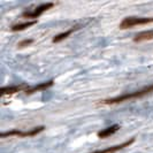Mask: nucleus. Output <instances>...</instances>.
I'll return each mask as SVG.
<instances>
[{
    "instance_id": "1",
    "label": "nucleus",
    "mask_w": 153,
    "mask_h": 153,
    "mask_svg": "<svg viewBox=\"0 0 153 153\" xmlns=\"http://www.w3.org/2000/svg\"><path fill=\"white\" fill-rule=\"evenodd\" d=\"M153 92V84L149 85V86H144L143 89L138 90V91L131 92V93H126L122 96H117L114 98H109L102 101V104L105 105H114V104H120V102H124V101H129V100L137 99V98H142L146 94H150Z\"/></svg>"
},
{
    "instance_id": "2",
    "label": "nucleus",
    "mask_w": 153,
    "mask_h": 153,
    "mask_svg": "<svg viewBox=\"0 0 153 153\" xmlns=\"http://www.w3.org/2000/svg\"><path fill=\"white\" fill-rule=\"evenodd\" d=\"M153 22V17H137V16H129L123 19V21L120 23V29H129L136 25H143Z\"/></svg>"
},
{
    "instance_id": "3",
    "label": "nucleus",
    "mask_w": 153,
    "mask_h": 153,
    "mask_svg": "<svg viewBox=\"0 0 153 153\" xmlns=\"http://www.w3.org/2000/svg\"><path fill=\"white\" fill-rule=\"evenodd\" d=\"M44 130V127H37V128H32L31 130L28 131H20V130H13L7 131V132H2L1 137H6V136H19V137H30V136H35L39 134L40 131Z\"/></svg>"
},
{
    "instance_id": "4",
    "label": "nucleus",
    "mask_w": 153,
    "mask_h": 153,
    "mask_svg": "<svg viewBox=\"0 0 153 153\" xmlns=\"http://www.w3.org/2000/svg\"><path fill=\"white\" fill-rule=\"evenodd\" d=\"M53 2H46V4H43L38 7H36L32 12H25L23 13L22 16L23 17H27V19H37L42 15L44 12H46L47 9H50L51 7H53Z\"/></svg>"
},
{
    "instance_id": "5",
    "label": "nucleus",
    "mask_w": 153,
    "mask_h": 153,
    "mask_svg": "<svg viewBox=\"0 0 153 153\" xmlns=\"http://www.w3.org/2000/svg\"><path fill=\"white\" fill-rule=\"evenodd\" d=\"M134 142H135V139H134V138H131L130 140H127V142H124V143L120 144V145H115V146H112V147H107V149H105V150H98V151H94V152H92V153H114V152H117V151L122 150L123 147H127V146L131 145Z\"/></svg>"
},
{
    "instance_id": "6",
    "label": "nucleus",
    "mask_w": 153,
    "mask_h": 153,
    "mask_svg": "<svg viewBox=\"0 0 153 153\" xmlns=\"http://www.w3.org/2000/svg\"><path fill=\"white\" fill-rule=\"evenodd\" d=\"M29 89V86H27L25 84H21V85H13V86H7V88H2V94L6 96V94H13V93H16V92H21V91H27Z\"/></svg>"
},
{
    "instance_id": "7",
    "label": "nucleus",
    "mask_w": 153,
    "mask_h": 153,
    "mask_svg": "<svg viewBox=\"0 0 153 153\" xmlns=\"http://www.w3.org/2000/svg\"><path fill=\"white\" fill-rule=\"evenodd\" d=\"M120 129V126L119 124H114V126H111V127H108L106 129H104V130H101L98 132V137L99 138H106V137H109V136H112V135H114L116 131Z\"/></svg>"
},
{
    "instance_id": "8",
    "label": "nucleus",
    "mask_w": 153,
    "mask_h": 153,
    "mask_svg": "<svg viewBox=\"0 0 153 153\" xmlns=\"http://www.w3.org/2000/svg\"><path fill=\"white\" fill-rule=\"evenodd\" d=\"M153 39V30H146V31H142L137 33L135 36L134 40L136 43H140V42H145V40H151Z\"/></svg>"
},
{
    "instance_id": "9",
    "label": "nucleus",
    "mask_w": 153,
    "mask_h": 153,
    "mask_svg": "<svg viewBox=\"0 0 153 153\" xmlns=\"http://www.w3.org/2000/svg\"><path fill=\"white\" fill-rule=\"evenodd\" d=\"M53 85V81H48V82H45V83H42V84L39 85H36V86H33V88H29L25 93H28V94H30V93H33V92H37V91H40V90H45L47 88H50V86H52Z\"/></svg>"
},
{
    "instance_id": "10",
    "label": "nucleus",
    "mask_w": 153,
    "mask_h": 153,
    "mask_svg": "<svg viewBox=\"0 0 153 153\" xmlns=\"http://www.w3.org/2000/svg\"><path fill=\"white\" fill-rule=\"evenodd\" d=\"M36 23H37L36 20H35V21H28V22H24V23H19V24H15V25H13V27H12V30L13 31L24 30V29L29 28V27L33 25V24H36Z\"/></svg>"
},
{
    "instance_id": "11",
    "label": "nucleus",
    "mask_w": 153,
    "mask_h": 153,
    "mask_svg": "<svg viewBox=\"0 0 153 153\" xmlns=\"http://www.w3.org/2000/svg\"><path fill=\"white\" fill-rule=\"evenodd\" d=\"M77 29V27H75V28H71V29H69V30H67L66 32H62V33H59L58 36H55L53 38V43H59V42H61L62 39L67 38L69 35H71L74 31Z\"/></svg>"
},
{
    "instance_id": "12",
    "label": "nucleus",
    "mask_w": 153,
    "mask_h": 153,
    "mask_svg": "<svg viewBox=\"0 0 153 153\" xmlns=\"http://www.w3.org/2000/svg\"><path fill=\"white\" fill-rule=\"evenodd\" d=\"M31 43H32V39H25V40H23V42H21V43L19 44V47H24V46H28V45H30Z\"/></svg>"
}]
</instances>
